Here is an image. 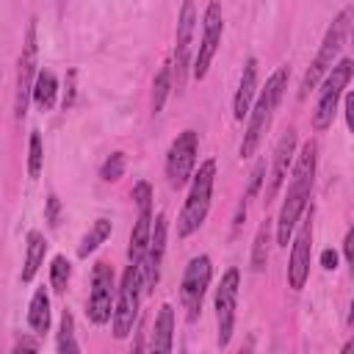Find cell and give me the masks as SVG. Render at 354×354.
<instances>
[{
	"label": "cell",
	"instance_id": "6da1fadb",
	"mask_svg": "<svg viewBox=\"0 0 354 354\" xmlns=\"http://www.w3.org/2000/svg\"><path fill=\"white\" fill-rule=\"evenodd\" d=\"M315 166H318V144L315 141H304V147L299 149V155L293 158L290 166V183L277 216V243L288 246V241L293 238V230L299 224V218L304 216L307 205H310V194H313V183H315Z\"/></svg>",
	"mask_w": 354,
	"mask_h": 354
},
{
	"label": "cell",
	"instance_id": "7a4b0ae2",
	"mask_svg": "<svg viewBox=\"0 0 354 354\" xmlns=\"http://www.w3.org/2000/svg\"><path fill=\"white\" fill-rule=\"evenodd\" d=\"M288 77H290V69H288V66H277V69L268 75L263 91L257 94V100H254V105H252V111H249V116H246L249 122H246V130H243V138H241V147H238V155H241V158H252V155L260 149L263 136H266V130L271 127L274 111H277V105L282 102V94H285V88H288Z\"/></svg>",
	"mask_w": 354,
	"mask_h": 354
},
{
	"label": "cell",
	"instance_id": "3957f363",
	"mask_svg": "<svg viewBox=\"0 0 354 354\" xmlns=\"http://www.w3.org/2000/svg\"><path fill=\"white\" fill-rule=\"evenodd\" d=\"M188 183H191L188 185V196H185L183 210L177 216V238H188L205 224V218L210 213L213 185H216V160L205 158L199 163V169H194Z\"/></svg>",
	"mask_w": 354,
	"mask_h": 354
},
{
	"label": "cell",
	"instance_id": "277c9868",
	"mask_svg": "<svg viewBox=\"0 0 354 354\" xmlns=\"http://www.w3.org/2000/svg\"><path fill=\"white\" fill-rule=\"evenodd\" d=\"M348 28H351V8H343L335 14V19L329 22L324 39H321V47L313 58V64L307 66L301 83H299V100H307V94L324 80V75L337 64V55L346 44V36H348Z\"/></svg>",
	"mask_w": 354,
	"mask_h": 354
},
{
	"label": "cell",
	"instance_id": "5b68a950",
	"mask_svg": "<svg viewBox=\"0 0 354 354\" xmlns=\"http://www.w3.org/2000/svg\"><path fill=\"white\" fill-rule=\"evenodd\" d=\"M354 77V61L351 58H340L321 80V88H318V97H315V108H313V130L315 133H324L332 127L335 122V113H337V105L348 88Z\"/></svg>",
	"mask_w": 354,
	"mask_h": 354
},
{
	"label": "cell",
	"instance_id": "8992f818",
	"mask_svg": "<svg viewBox=\"0 0 354 354\" xmlns=\"http://www.w3.org/2000/svg\"><path fill=\"white\" fill-rule=\"evenodd\" d=\"M141 296H144L141 268L127 266L116 285V301H113V313H111V332L116 340H124L133 332V326L138 321V310H141Z\"/></svg>",
	"mask_w": 354,
	"mask_h": 354
},
{
	"label": "cell",
	"instance_id": "52a82bcc",
	"mask_svg": "<svg viewBox=\"0 0 354 354\" xmlns=\"http://www.w3.org/2000/svg\"><path fill=\"white\" fill-rule=\"evenodd\" d=\"M39 41H36V17H30L28 28H25V39H22V50L17 58V80H14V119L22 122L28 113V102H30V91L39 75Z\"/></svg>",
	"mask_w": 354,
	"mask_h": 354
},
{
	"label": "cell",
	"instance_id": "ba28073f",
	"mask_svg": "<svg viewBox=\"0 0 354 354\" xmlns=\"http://www.w3.org/2000/svg\"><path fill=\"white\" fill-rule=\"evenodd\" d=\"M194 33H196V6L185 0L180 6L177 17V39H174V55H171V88L180 94L185 88L188 72H191V50H194Z\"/></svg>",
	"mask_w": 354,
	"mask_h": 354
},
{
	"label": "cell",
	"instance_id": "9c48e42d",
	"mask_svg": "<svg viewBox=\"0 0 354 354\" xmlns=\"http://www.w3.org/2000/svg\"><path fill=\"white\" fill-rule=\"evenodd\" d=\"M116 274L113 266L105 260H97L91 268V288H88V301H86V318L94 326H102L111 321L113 301H116Z\"/></svg>",
	"mask_w": 354,
	"mask_h": 354
},
{
	"label": "cell",
	"instance_id": "30bf717a",
	"mask_svg": "<svg viewBox=\"0 0 354 354\" xmlns=\"http://www.w3.org/2000/svg\"><path fill=\"white\" fill-rule=\"evenodd\" d=\"M238 288H241V271L235 266H230L216 288L213 296V307H216V343L218 348H227L235 332V310H238Z\"/></svg>",
	"mask_w": 354,
	"mask_h": 354
},
{
	"label": "cell",
	"instance_id": "8fae6325",
	"mask_svg": "<svg viewBox=\"0 0 354 354\" xmlns=\"http://www.w3.org/2000/svg\"><path fill=\"white\" fill-rule=\"evenodd\" d=\"M210 279H213V260L207 254L191 257L185 271H183V282H180V301H183L185 318L191 324L202 313V301H205V293L210 288Z\"/></svg>",
	"mask_w": 354,
	"mask_h": 354
},
{
	"label": "cell",
	"instance_id": "7c38bea8",
	"mask_svg": "<svg viewBox=\"0 0 354 354\" xmlns=\"http://www.w3.org/2000/svg\"><path fill=\"white\" fill-rule=\"evenodd\" d=\"M196 155H199V133L191 127L177 133V138L169 144V152H166V180L174 191L188 185L196 169Z\"/></svg>",
	"mask_w": 354,
	"mask_h": 354
},
{
	"label": "cell",
	"instance_id": "4fadbf2b",
	"mask_svg": "<svg viewBox=\"0 0 354 354\" xmlns=\"http://www.w3.org/2000/svg\"><path fill=\"white\" fill-rule=\"evenodd\" d=\"M133 202H136V221L130 230V243H127V266H141V257L149 243L152 232V185L147 180H138L133 185Z\"/></svg>",
	"mask_w": 354,
	"mask_h": 354
},
{
	"label": "cell",
	"instance_id": "5bb4252c",
	"mask_svg": "<svg viewBox=\"0 0 354 354\" xmlns=\"http://www.w3.org/2000/svg\"><path fill=\"white\" fill-rule=\"evenodd\" d=\"M221 33H224V17H221V6L218 3H207L205 14H202V39L196 47V55L191 61V72L196 80L207 77V69L218 53L221 44Z\"/></svg>",
	"mask_w": 354,
	"mask_h": 354
},
{
	"label": "cell",
	"instance_id": "9a60e30c",
	"mask_svg": "<svg viewBox=\"0 0 354 354\" xmlns=\"http://www.w3.org/2000/svg\"><path fill=\"white\" fill-rule=\"evenodd\" d=\"M299 230H293V246H290V257H288V288L290 290H301L310 279V257H313V207L304 210V218H299L296 224Z\"/></svg>",
	"mask_w": 354,
	"mask_h": 354
},
{
	"label": "cell",
	"instance_id": "2e32d148",
	"mask_svg": "<svg viewBox=\"0 0 354 354\" xmlns=\"http://www.w3.org/2000/svg\"><path fill=\"white\" fill-rule=\"evenodd\" d=\"M163 254H166V216L155 213L152 216V232H149V243L147 252L141 257V285L144 293H152L160 282V266H163Z\"/></svg>",
	"mask_w": 354,
	"mask_h": 354
},
{
	"label": "cell",
	"instance_id": "e0dca14e",
	"mask_svg": "<svg viewBox=\"0 0 354 354\" xmlns=\"http://www.w3.org/2000/svg\"><path fill=\"white\" fill-rule=\"evenodd\" d=\"M293 158H296V127H285V133L279 136L277 147H274V155H271V174H268V183H266V205L279 194L285 177H288V169L293 166Z\"/></svg>",
	"mask_w": 354,
	"mask_h": 354
},
{
	"label": "cell",
	"instance_id": "ac0fdd59",
	"mask_svg": "<svg viewBox=\"0 0 354 354\" xmlns=\"http://www.w3.org/2000/svg\"><path fill=\"white\" fill-rule=\"evenodd\" d=\"M174 348V307L160 304L155 315V326L147 335V351L144 354H171Z\"/></svg>",
	"mask_w": 354,
	"mask_h": 354
},
{
	"label": "cell",
	"instance_id": "d6986e66",
	"mask_svg": "<svg viewBox=\"0 0 354 354\" xmlns=\"http://www.w3.org/2000/svg\"><path fill=\"white\" fill-rule=\"evenodd\" d=\"M254 91H257V58H246L243 69H241V80H238L235 97H232V116H235V122H243L249 116Z\"/></svg>",
	"mask_w": 354,
	"mask_h": 354
},
{
	"label": "cell",
	"instance_id": "ffe728a7",
	"mask_svg": "<svg viewBox=\"0 0 354 354\" xmlns=\"http://www.w3.org/2000/svg\"><path fill=\"white\" fill-rule=\"evenodd\" d=\"M44 254H47V238H44V232L30 230L25 235V260H22V274H19V279L25 285L33 282V277L39 274V268L44 263Z\"/></svg>",
	"mask_w": 354,
	"mask_h": 354
},
{
	"label": "cell",
	"instance_id": "44dd1931",
	"mask_svg": "<svg viewBox=\"0 0 354 354\" xmlns=\"http://www.w3.org/2000/svg\"><path fill=\"white\" fill-rule=\"evenodd\" d=\"M50 293L47 288H36L33 296H30V304H28V326L36 337H41L47 329H50Z\"/></svg>",
	"mask_w": 354,
	"mask_h": 354
},
{
	"label": "cell",
	"instance_id": "7402d4cb",
	"mask_svg": "<svg viewBox=\"0 0 354 354\" xmlns=\"http://www.w3.org/2000/svg\"><path fill=\"white\" fill-rule=\"evenodd\" d=\"M30 100L36 102L39 111H50L55 105V100H58V77H55V72L39 69L36 83H33V91H30Z\"/></svg>",
	"mask_w": 354,
	"mask_h": 354
},
{
	"label": "cell",
	"instance_id": "603a6c76",
	"mask_svg": "<svg viewBox=\"0 0 354 354\" xmlns=\"http://www.w3.org/2000/svg\"><path fill=\"white\" fill-rule=\"evenodd\" d=\"M111 230H113V224H111L108 218H97V221L88 227V232L80 238V243H77V257L86 260L88 254H94V252L100 249V243H105V241L111 238Z\"/></svg>",
	"mask_w": 354,
	"mask_h": 354
},
{
	"label": "cell",
	"instance_id": "cb8c5ba5",
	"mask_svg": "<svg viewBox=\"0 0 354 354\" xmlns=\"http://www.w3.org/2000/svg\"><path fill=\"white\" fill-rule=\"evenodd\" d=\"M55 354H80L77 335H75V315L69 310L61 313L58 332H55Z\"/></svg>",
	"mask_w": 354,
	"mask_h": 354
},
{
	"label": "cell",
	"instance_id": "d4e9b609",
	"mask_svg": "<svg viewBox=\"0 0 354 354\" xmlns=\"http://www.w3.org/2000/svg\"><path fill=\"white\" fill-rule=\"evenodd\" d=\"M268 249H271V218H263V224L257 227L254 243H252V271H263L268 263Z\"/></svg>",
	"mask_w": 354,
	"mask_h": 354
},
{
	"label": "cell",
	"instance_id": "484cf974",
	"mask_svg": "<svg viewBox=\"0 0 354 354\" xmlns=\"http://www.w3.org/2000/svg\"><path fill=\"white\" fill-rule=\"evenodd\" d=\"M169 94H171V66H169V64H163V66L158 69L155 80H152V100H149L152 116H158V113L163 111V105H166Z\"/></svg>",
	"mask_w": 354,
	"mask_h": 354
},
{
	"label": "cell",
	"instance_id": "4316f807",
	"mask_svg": "<svg viewBox=\"0 0 354 354\" xmlns=\"http://www.w3.org/2000/svg\"><path fill=\"white\" fill-rule=\"evenodd\" d=\"M69 279H72V263L64 254H55L50 263V288L55 293H66Z\"/></svg>",
	"mask_w": 354,
	"mask_h": 354
},
{
	"label": "cell",
	"instance_id": "83f0119b",
	"mask_svg": "<svg viewBox=\"0 0 354 354\" xmlns=\"http://www.w3.org/2000/svg\"><path fill=\"white\" fill-rule=\"evenodd\" d=\"M41 169H44V147H41L39 130H33L30 138H28V177L30 180H39Z\"/></svg>",
	"mask_w": 354,
	"mask_h": 354
},
{
	"label": "cell",
	"instance_id": "f1b7e54d",
	"mask_svg": "<svg viewBox=\"0 0 354 354\" xmlns=\"http://www.w3.org/2000/svg\"><path fill=\"white\" fill-rule=\"evenodd\" d=\"M124 166H127L124 152H111V155L102 160V166H100V180H102V183H119L122 174H124Z\"/></svg>",
	"mask_w": 354,
	"mask_h": 354
},
{
	"label": "cell",
	"instance_id": "f546056e",
	"mask_svg": "<svg viewBox=\"0 0 354 354\" xmlns=\"http://www.w3.org/2000/svg\"><path fill=\"white\" fill-rule=\"evenodd\" d=\"M263 174H266V160L260 158V160L254 163V169L249 171V183H246V194H243L241 199H246V202H252V199L257 196V191H260V185H263V180H266Z\"/></svg>",
	"mask_w": 354,
	"mask_h": 354
},
{
	"label": "cell",
	"instance_id": "4dcf8cb0",
	"mask_svg": "<svg viewBox=\"0 0 354 354\" xmlns=\"http://www.w3.org/2000/svg\"><path fill=\"white\" fill-rule=\"evenodd\" d=\"M44 221H47V227H58V221H61V199L55 196V194H50L47 196V205H44Z\"/></svg>",
	"mask_w": 354,
	"mask_h": 354
},
{
	"label": "cell",
	"instance_id": "1f68e13d",
	"mask_svg": "<svg viewBox=\"0 0 354 354\" xmlns=\"http://www.w3.org/2000/svg\"><path fill=\"white\" fill-rule=\"evenodd\" d=\"M11 354H39V337L36 335H19Z\"/></svg>",
	"mask_w": 354,
	"mask_h": 354
},
{
	"label": "cell",
	"instance_id": "d6a6232c",
	"mask_svg": "<svg viewBox=\"0 0 354 354\" xmlns=\"http://www.w3.org/2000/svg\"><path fill=\"white\" fill-rule=\"evenodd\" d=\"M75 80H77V72H75V69H69V72H66V91H64V100H61L64 111L75 105V91H77V88H75Z\"/></svg>",
	"mask_w": 354,
	"mask_h": 354
},
{
	"label": "cell",
	"instance_id": "836d02e7",
	"mask_svg": "<svg viewBox=\"0 0 354 354\" xmlns=\"http://www.w3.org/2000/svg\"><path fill=\"white\" fill-rule=\"evenodd\" d=\"M144 351H147V324L141 321L136 326V332H133V348H130V354H144Z\"/></svg>",
	"mask_w": 354,
	"mask_h": 354
},
{
	"label": "cell",
	"instance_id": "e575fe53",
	"mask_svg": "<svg viewBox=\"0 0 354 354\" xmlns=\"http://www.w3.org/2000/svg\"><path fill=\"white\" fill-rule=\"evenodd\" d=\"M321 266H324L326 271H335V268H337V252H335V249H324V252H321Z\"/></svg>",
	"mask_w": 354,
	"mask_h": 354
},
{
	"label": "cell",
	"instance_id": "d590c367",
	"mask_svg": "<svg viewBox=\"0 0 354 354\" xmlns=\"http://www.w3.org/2000/svg\"><path fill=\"white\" fill-rule=\"evenodd\" d=\"M351 243H354V230L348 227V230H346V238H343V260H346V263H354V254H351Z\"/></svg>",
	"mask_w": 354,
	"mask_h": 354
},
{
	"label": "cell",
	"instance_id": "8d00e7d4",
	"mask_svg": "<svg viewBox=\"0 0 354 354\" xmlns=\"http://www.w3.org/2000/svg\"><path fill=\"white\" fill-rule=\"evenodd\" d=\"M238 354H254V340H252V337H246V343L238 348Z\"/></svg>",
	"mask_w": 354,
	"mask_h": 354
},
{
	"label": "cell",
	"instance_id": "74e56055",
	"mask_svg": "<svg viewBox=\"0 0 354 354\" xmlns=\"http://www.w3.org/2000/svg\"><path fill=\"white\" fill-rule=\"evenodd\" d=\"M340 354H354V340H346L343 348H340Z\"/></svg>",
	"mask_w": 354,
	"mask_h": 354
}]
</instances>
